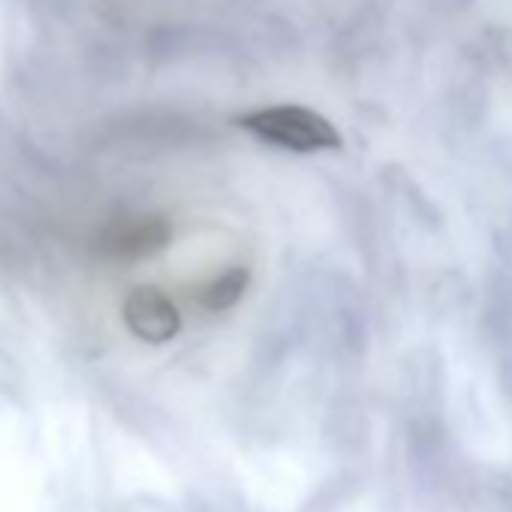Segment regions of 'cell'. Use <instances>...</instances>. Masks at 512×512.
I'll return each instance as SVG.
<instances>
[{
	"mask_svg": "<svg viewBox=\"0 0 512 512\" xmlns=\"http://www.w3.org/2000/svg\"><path fill=\"white\" fill-rule=\"evenodd\" d=\"M241 130L256 136L266 145L296 151V154H314V151H338L341 148V133L335 124L308 109V106H269L247 112L235 121Z\"/></svg>",
	"mask_w": 512,
	"mask_h": 512,
	"instance_id": "cell-1",
	"label": "cell"
},
{
	"mask_svg": "<svg viewBox=\"0 0 512 512\" xmlns=\"http://www.w3.org/2000/svg\"><path fill=\"white\" fill-rule=\"evenodd\" d=\"M247 284H250V272L244 266H232L229 272L217 275L211 284L199 290V305L205 311H226L247 293Z\"/></svg>",
	"mask_w": 512,
	"mask_h": 512,
	"instance_id": "cell-4",
	"label": "cell"
},
{
	"mask_svg": "<svg viewBox=\"0 0 512 512\" xmlns=\"http://www.w3.org/2000/svg\"><path fill=\"white\" fill-rule=\"evenodd\" d=\"M124 320L139 341L166 344L181 332V314L169 296L154 287H139L124 302Z\"/></svg>",
	"mask_w": 512,
	"mask_h": 512,
	"instance_id": "cell-3",
	"label": "cell"
},
{
	"mask_svg": "<svg viewBox=\"0 0 512 512\" xmlns=\"http://www.w3.org/2000/svg\"><path fill=\"white\" fill-rule=\"evenodd\" d=\"M172 238V226L160 214H136L112 220L100 232V250L109 260H145L160 253Z\"/></svg>",
	"mask_w": 512,
	"mask_h": 512,
	"instance_id": "cell-2",
	"label": "cell"
}]
</instances>
